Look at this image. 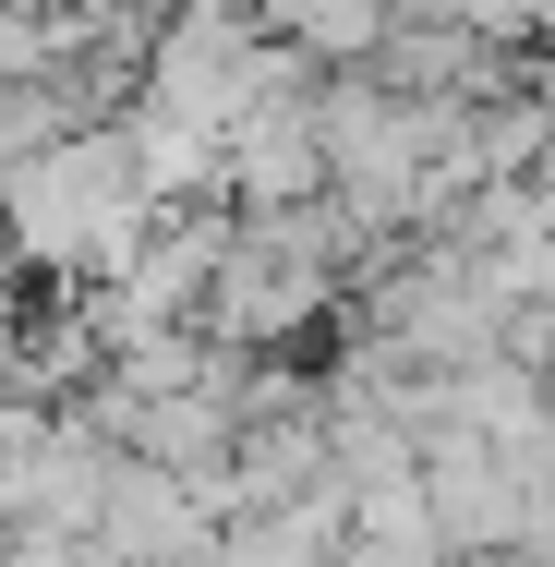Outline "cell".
Here are the masks:
<instances>
[{
	"instance_id": "1",
	"label": "cell",
	"mask_w": 555,
	"mask_h": 567,
	"mask_svg": "<svg viewBox=\"0 0 555 567\" xmlns=\"http://www.w3.org/2000/svg\"><path fill=\"white\" fill-rule=\"evenodd\" d=\"M157 218H169V206L145 194V157H133L121 121H85V133H61V145H37V157L0 169L12 266L49 278V290H97V278H110Z\"/></svg>"
},
{
	"instance_id": "2",
	"label": "cell",
	"mask_w": 555,
	"mask_h": 567,
	"mask_svg": "<svg viewBox=\"0 0 555 567\" xmlns=\"http://www.w3.org/2000/svg\"><path fill=\"white\" fill-rule=\"evenodd\" d=\"M218 206H229V218H302V206H327L315 85H278V97H266V110L218 145Z\"/></svg>"
},
{
	"instance_id": "3",
	"label": "cell",
	"mask_w": 555,
	"mask_h": 567,
	"mask_svg": "<svg viewBox=\"0 0 555 567\" xmlns=\"http://www.w3.org/2000/svg\"><path fill=\"white\" fill-rule=\"evenodd\" d=\"M338 544H350V495L327 483V495L218 519V556H206V567H338Z\"/></svg>"
},
{
	"instance_id": "4",
	"label": "cell",
	"mask_w": 555,
	"mask_h": 567,
	"mask_svg": "<svg viewBox=\"0 0 555 567\" xmlns=\"http://www.w3.org/2000/svg\"><path fill=\"white\" fill-rule=\"evenodd\" d=\"M399 12L411 0H278L266 24H278V49L302 73H374V49L399 37Z\"/></svg>"
},
{
	"instance_id": "5",
	"label": "cell",
	"mask_w": 555,
	"mask_h": 567,
	"mask_svg": "<svg viewBox=\"0 0 555 567\" xmlns=\"http://www.w3.org/2000/svg\"><path fill=\"white\" fill-rule=\"evenodd\" d=\"M411 12L483 37V49H507V61H544V49H555V0H411Z\"/></svg>"
},
{
	"instance_id": "6",
	"label": "cell",
	"mask_w": 555,
	"mask_h": 567,
	"mask_svg": "<svg viewBox=\"0 0 555 567\" xmlns=\"http://www.w3.org/2000/svg\"><path fill=\"white\" fill-rule=\"evenodd\" d=\"M12 567H97L85 532H12Z\"/></svg>"
}]
</instances>
